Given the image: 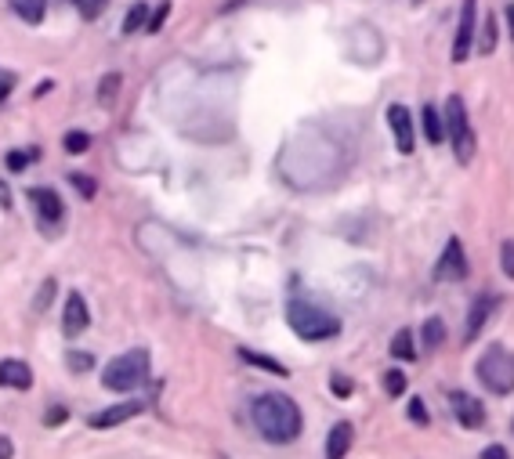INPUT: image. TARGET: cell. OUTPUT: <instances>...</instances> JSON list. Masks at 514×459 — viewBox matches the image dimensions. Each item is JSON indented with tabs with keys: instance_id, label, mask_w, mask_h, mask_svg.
Masks as SVG:
<instances>
[{
	"instance_id": "6da1fadb",
	"label": "cell",
	"mask_w": 514,
	"mask_h": 459,
	"mask_svg": "<svg viewBox=\"0 0 514 459\" xmlns=\"http://www.w3.org/2000/svg\"><path fill=\"white\" fill-rule=\"evenodd\" d=\"M250 420H254L257 434L268 445H294L305 431V413L301 405L283 391H265L250 402Z\"/></svg>"
},
{
	"instance_id": "7a4b0ae2",
	"label": "cell",
	"mask_w": 514,
	"mask_h": 459,
	"mask_svg": "<svg viewBox=\"0 0 514 459\" xmlns=\"http://www.w3.org/2000/svg\"><path fill=\"white\" fill-rule=\"evenodd\" d=\"M286 326L294 329L297 337L308 340V344H319V340H334L341 333V319L334 311L319 308L305 297H290L286 300Z\"/></svg>"
},
{
	"instance_id": "3957f363",
	"label": "cell",
	"mask_w": 514,
	"mask_h": 459,
	"mask_svg": "<svg viewBox=\"0 0 514 459\" xmlns=\"http://www.w3.org/2000/svg\"><path fill=\"white\" fill-rule=\"evenodd\" d=\"M149 373H153V355H149L145 347H131V351L116 355L113 362L102 369V387L116 394L138 391V387L149 380Z\"/></svg>"
},
{
	"instance_id": "277c9868",
	"label": "cell",
	"mask_w": 514,
	"mask_h": 459,
	"mask_svg": "<svg viewBox=\"0 0 514 459\" xmlns=\"http://www.w3.org/2000/svg\"><path fill=\"white\" fill-rule=\"evenodd\" d=\"M475 376H478V384L486 387L489 394H496V398L511 394L514 391V351L504 344L486 347L475 362Z\"/></svg>"
},
{
	"instance_id": "5b68a950",
	"label": "cell",
	"mask_w": 514,
	"mask_h": 459,
	"mask_svg": "<svg viewBox=\"0 0 514 459\" xmlns=\"http://www.w3.org/2000/svg\"><path fill=\"white\" fill-rule=\"evenodd\" d=\"M442 116H446V138L449 145H453L457 163H471V156H475V134H471V116H467L464 98H460V94H449Z\"/></svg>"
},
{
	"instance_id": "8992f818",
	"label": "cell",
	"mask_w": 514,
	"mask_h": 459,
	"mask_svg": "<svg viewBox=\"0 0 514 459\" xmlns=\"http://www.w3.org/2000/svg\"><path fill=\"white\" fill-rule=\"evenodd\" d=\"M29 207H33V214H37V225L44 235H58L62 232V225H66V203H62V196H58L55 188L48 185H33L26 192Z\"/></svg>"
},
{
	"instance_id": "52a82bcc",
	"label": "cell",
	"mask_w": 514,
	"mask_h": 459,
	"mask_svg": "<svg viewBox=\"0 0 514 459\" xmlns=\"http://www.w3.org/2000/svg\"><path fill=\"white\" fill-rule=\"evenodd\" d=\"M475 33H478V0H464L457 22V37H453V62L464 66L471 51H475Z\"/></svg>"
},
{
	"instance_id": "ba28073f",
	"label": "cell",
	"mask_w": 514,
	"mask_h": 459,
	"mask_svg": "<svg viewBox=\"0 0 514 459\" xmlns=\"http://www.w3.org/2000/svg\"><path fill=\"white\" fill-rule=\"evenodd\" d=\"M467 272H471V264H467L464 246H460L457 235H449L446 250L438 253V261H435V279L438 282H460V279H467Z\"/></svg>"
},
{
	"instance_id": "9c48e42d",
	"label": "cell",
	"mask_w": 514,
	"mask_h": 459,
	"mask_svg": "<svg viewBox=\"0 0 514 459\" xmlns=\"http://www.w3.org/2000/svg\"><path fill=\"white\" fill-rule=\"evenodd\" d=\"M388 127L391 134H395V149L402 152V156H410L413 145H417V120H413L410 105H388Z\"/></svg>"
},
{
	"instance_id": "30bf717a",
	"label": "cell",
	"mask_w": 514,
	"mask_h": 459,
	"mask_svg": "<svg viewBox=\"0 0 514 459\" xmlns=\"http://www.w3.org/2000/svg\"><path fill=\"white\" fill-rule=\"evenodd\" d=\"M87 329H91V308H87L84 293L73 290L66 297V304H62V337L77 340Z\"/></svg>"
},
{
	"instance_id": "8fae6325",
	"label": "cell",
	"mask_w": 514,
	"mask_h": 459,
	"mask_svg": "<svg viewBox=\"0 0 514 459\" xmlns=\"http://www.w3.org/2000/svg\"><path fill=\"white\" fill-rule=\"evenodd\" d=\"M145 413V402L131 398V402H120V405H109V409H98L95 416H87V427H95V431H113L120 423L134 420V416Z\"/></svg>"
},
{
	"instance_id": "7c38bea8",
	"label": "cell",
	"mask_w": 514,
	"mask_h": 459,
	"mask_svg": "<svg viewBox=\"0 0 514 459\" xmlns=\"http://www.w3.org/2000/svg\"><path fill=\"white\" fill-rule=\"evenodd\" d=\"M449 405H453V416H457V423H460V427H467V431H478V427L486 423V409H482V402H478L475 394L453 391V394H449Z\"/></svg>"
},
{
	"instance_id": "4fadbf2b",
	"label": "cell",
	"mask_w": 514,
	"mask_h": 459,
	"mask_svg": "<svg viewBox=\"0 0 514 459\" xmlns=\"http://www.w3.org/2000/svg\"><path fill=\"white\" fill-rule=\"evenodd\" d=\"M496 311V297L493 293H478L475 300H471V308H467V319H464V340L471 344V340L482 337V329H486L489 315Z\"/></svg>"
},
{
	"instance_id": "5bb4252c",
	"label": "cell",
	"mask_w": 514,
	"mask_h": 459,
	"mask_svg": "<svg viewBox=\"0 0 514 459\" xmlns=\"http://www.w3.org/2000/svg\"><path fill=\"white\" fill-rule=\"evenodd\" d=\"M0 387L29 391V387H33V369H29L22 358H0Z\"/></svg>"
},
{
	"instance_id": "9a60e30c",
	"label": "cell",
	"mask_w": 514,
	"mask_h": 459,
	"mask_svg": "<svg viewBox=\"0 0 514 459\" xmlns=\"http://www.w3.org/2000/svg\"><path fill=\"white\" fill-rule=\"evenodd\" d=\"M352 445H355V427H352V423H348V420L334 423V427H330V434H326V456L341 459V456H348V452H352Z\"/></svg>"
},
{
	"instance_id": "2e32d148",
	"label": "cell",
	"mask_w": 514,
	"mask_h": 459,
	"mask_svg": "<svg viewBox=\"0 0 514 459\" xmlns=\"http://www.w3.org/2000/svg\"><path fill=\"white\" fill-rule=\"evenodd\" d=\"M420 127H424V138L431 141V145H438V141H446V116L438 113V105H424L420 109Z\"/></svg>"
},
{
	"instance_id": "e0dca14e",
	"label": "cell",
	"mask_w": 514,
	"mask_h": 459,
	"mask_svg": "<svg viewBox=\"0 0 514 459\" xmlns=\"http://www.w3.org/2000/svg\"><path fill=\"white\" fill-rule=\"evenodd\" d=\"M8 8L15 11L22 22H29V26H40L44 15H48V0H8Z\"/></svg>"
},
{
	"instance_id": "ac0fdd59",
	"label": "cell",
	"mask_w": 514,
	"mask_h": 459,
	"mask_svg": "<svg viewBox=\"0 0 514 459\" xmlns=\"http://www.w3.org/2000/svg\"><path fill=\"white\" fill-rule=\"evenodd\" d=\"M95 91H98L95 94L98 105H102V109H113L116 98H120V91H124V76H120V73H105L102 80H98Z\"/></svg>"
},
{
	"instance_id": "d6986e66",
	"label": "cell",
	"mask_w": 514,
	"mask_h": 459,
	"mask_svg": "<svg viewBox=\"0 0 514 459\" xmlns=\"http://www.w3.org/2000/svg\"><path fill=\"white\" fill-rule=\"evenodd\" d=\"M388 351L395 362H413V358H417V337H413L410 329H399V333L391 337Z\"/></svg>"
},
{
	"instance_id": "ffe728a7",
	"label": "cell",
	"mask_w": 514,
	"mask_h": 459,
	"mask_svg": "<svg viewBox=\"0 0 514 459\" xmlns=\"http://www.w3.org/2000/svg\"><path fill=\"white\" fill-rule=\"evenodd\" d=\"M145 19H149V4H145V0H138V4H131V8H127L120 33H124V37H134V33H142V29H145Z\"/></svg>"
},
{
	"instance_id": "44dd1931",
	"label": "cell",
	"mask_w": 514,
	"mask_h": 459,
	"mask_svg": "<svg viewBox=\"0 0 514 459\" xmlns=\"http://www.w3.org/2000/svg\"><path fill=\"white\" fill-rule=\"evenodd\" d=\"M236 355L243 358L247 366H257V369H265V373L286 376V366H283V362H276V358H268V355H257V351H250V347H236Z\"/></svg>"
},
{
	"instance_id": "7402d4cb",
	"label": "cell",
	"mask_w": 514,
	"mask_h": 459,
	"mask_svg": "<svg viewBox=\"0 0 514 459\" xmlns=\"http://www.w3.org/2000/svg\"><path fill=\"white\" fill-rule=\"evenodd\" d=\"M40 160V149L33 145V149H15L4 156V167L11 170V174H22V170L29 167V163H37Z\"/></svg>"
},
{
	"instance_id": "603a6c76",
	"label": "cell",
	"mask_w": 514,
	"mask_h": 459,
	"mask_svg": "<svg viewBox=\"0 0 514 459\" xmlns=\"http://www.w3.org/2000/svg\"><path fill=\"white\" fill-rule=\"evenodd\" d=\"M442 344H446V322L435 315V319L424 322V347H428V351H438Z\"/></svg>"
},
{
	"instance_id": "cb8c5ba5",
	"label": "cell",
	"mask_w": 514,
	"mask_h": 459,
	"mask_svg": "<svg viewBox=\"0 0 514 459\" xmlns=\"http://www.w3.org/2000/svg\"><path fill=\"white\" fill-rule=\"evenodd\" d=\"M69 185L77 188V196L87 199V203L98 196V181L91 178V174H84V170H73V174H69Z\"/></svg>"
},
{
	"instance_id": "d4e9b609",
	"label": "cell",
	"mask_w": 514,
	"mask_h": 459,
	"mask_svg": "<svg viewBox=\"0 0 514 459\" xmlns=\"http://www.w3.org/2000/svg\"><path fill=\"white\" fill-rule=\"evenodd\" d=\"M66 366L69 373H91V369H95V355H91V351H80V347H69Z\"/></svg>"
},
{
	"instance_id": "484cf974",
	"label": "cell",
	"mask_w": 514,
	"mask_h": 459,
	"mask_svg": "<svg viewBox=\"0 0 514 459\" xmlns=\"http://www.w3.org/2000/svg\"><path fill=\"white\" fill-rule=\"evenodd\" d=\"M381 380H384V391H388L391 398H402V394H406V387H410V380H406V373H402L399 366H391Z\"/></svg>"
},
{
	"instance_id": "4316f807",
	"label": "cell",
	"mask_w": 514,
	"mask_h": 459,
	"mask_svg": "<svg viewBox=\"0 0 514 459\" xmlns=\"http://www.w3.org/2000/svg\"><path fill=\"white\" fill-rule=\"evenodd\" d=\"M62 149H66L69 156H84V152H91V134H87V131H69L66 138H62Z\"/></svg>"
},
{
	"instance_id": "83f0119b",
	"label": "cell",
	"mask_w": 514,
	"mask_h": 459,
	"mask_svg": "<svg viewBox=\"0 0 514 459\" xmlns=\"http://www.w3.org/2000/svg\"><path fill=\"white\" fill-rule=\"evenodd\" d=\"M73 8H77L80 19L95 22V19H102L105 11H109V0H73Z\"/></svg>"
},
{
	"instance_id": "f1b7e54d",
	"label": "cell",
	"mask_w": 514,
	"mask_h": 459,
	"mask_svg": "<svg viewBox=\"0 0 514 459\" xmlns=\"http://www.w3.org/2000/svg\"><path fill=\"white\" fill-rule=\"evenodd\" d=\"M55 293H58V282L55 279H44V282H40V293H37V300H33V311H37V315H44V311L51 308Z\"/></svg>"
},
{
	"instance_id": "f546056e",
	"label": "cell",
	"mask_w": 514,
	"mask_h": 459,
	"mask_svg": "<svg viewBox=\"0 0 514 459\" xmlns=\"http://www.w3.org/2000/svg\"><path fill=\"white\" fill-rule=\"evenodd\" d=\"M167 15H171V0H160V4H156L153 15L145 19V29H142V33H149V37H153V33H160L163 22H167Z\"/></svg>"
},
{
	"instance_id": "4dcf8cb0",
	"label": "cell",
	"mask_w": 514,
	"mask_h": 459,
	"mask_svg": "<svg viewBox=\"0 0 514 459\" xmlns=\"http://www.w3.org/2000/svg\"><path fill=\"white\" fill-rule=\"evenodd\" d=\"M406 416H410V420L417 423V427H428V423H431L428 405H424V398H417V394L410 398V409H406Z\"/></svg>"
},
{
	"instance_id": "1f68e13d",
	"label": "cell",
	"mask_w": 514,
	"mask_h": 459,
	"mask_svg": "<svg viewBox=\"0 0 514 459\" xmlns=\"http://www.w3.org/2000/svg\"><path fill=\"white\" fill-rule=\"evenodd\" d=\"M69 409L66 405H48V413H44V427H48V431H55V427H62V423H69Z\"/></svg>"
},
{
	"instance_id": "d6a6232c",
	"label": "cell",
	"mask_w": 514,
	"mask_h": 459,
	"mask_svg": "<svg viewBox=\"0 0 514 459\" xmlns=\"http://www.w3.org/2000/svg\"><path fill=\"white\" fill-rule=\"evenodd\" d=\"M330 391H334V398H352L355 384L344 373H334V376H330Z\"/></svg>"
},
{
	"instance_id": "836d02e7",
	"label": "cell",
	"mask_w": 514,
	"mask_h": 459,
	"mask_svg": "<svg viewBox=\"0 0 514 459\" xmlns=\"http://www.w3.org/2000/svg\"><path fill=\"white\" fill-rule=\"evenodd\" d=\"M500 268H504V275L514 282V239H504V243H500Z\"/></svg>"
},
{
	"instance_id": "e575fe53",
	"label": "cell",
	"mask_w": 514,
	"mask_h": 459,
	"mask_svg": "<svg viewBox=\"0 0 514 459\" xmlns=\"http://www.w3.org/2000/svg\"><path fill=\"white\" fill-rule=\"evenodd\" d=\"M478 51H482V55H493V51H496V15L486 22V37H482V44H478Z\"/></svg>"
},
{
	"instance_id": "d590c367",
	"label": "cell",
	"mask_w": 514,
	"mask_h": 459,
	"mask_svg": "<svg viewBox=\"0 0 514 459\" xmlns=\"http://www.w3.org/2000/svg\"><path fill=\"white\" fill-rule=\"evenodd\" d=\"M11 456H15V441L8 434H0V459H11Z\"/></svg>"
},
{
	"instance_id": "8d00e7d4",
	"label": "cell",
	"mask_w": 514,
	"mask_h": 459,
	"mask_svg": "<svg viewBox=\"0 0 514 459\" xmlns=\"http://www.w3.org/2000/svg\"><path fill=\"white\" fill-rule=\"evenodd\" d=\"M11 87H15V76H0V105L8 102Z\"/></svg>"
},
{
	"instance_id": "74e56055",
	"label": "cell",
	"mask_w": 514,
	"mask_h": 459,
	"mask_svg": "<svg viewBox=\"0 0 514 459\" xmlns=\"http://www.w3.org/2000/svg\"><path fill=\"white\" fill-rule=\"evenodd\" d=\"M482 459H507V449L504 445H489V449H482Z\"/></svg>"
},
{
	"instance_id": "f35d334b",
	"label": "cell",
	"mask_w": 514,
	"mask_h": 459,
	"mask_svg": "<svg viewBox=\"0 0 514 459\" xmlns=\"http://www.w3.org/2000/svg\"><path fill=\"white\" fill-rule=\"evenodd\" d=\"M51 91H55V80H40L37 91H33V98H48Z\"/></svg>"
},
{
	"instance_id": "ab89813d",
	"label": "cell",
	"mask_w": 514,
	"mask_h": 459,
	"mask_svg": "<svg viewBox=\"0 0 514 459\" xmlns=\"http://www.w3.org/2000/svg\"><path fill=\"white\" fill-rule=\"evenodd\" d=\"M0 207H11V188L4 178H0Z\"/></svg>"
},
{
	"instance_id": "60d3db41",
	"label": "cell",
	"mask_w": 514,
	"mask_h": 459,
	"mask_svg": "<svg viewBox=\"0 0 514 459\" xmlns=\"http://www.w3.org/2000/svg\"><path fill=\"white\" fill-rule=\"evenodd\" d=\"M504 19H507V29H511V37H514V4H507Z\"/></svg>"
},
{
	"instance_id": "b9f144b4",
	"label": "cell",
	"mask_w": 514,
	"mask_h": 459,
	"mask_svg": "<svg viewBox=\"0 0 514 459\" xmlns=\"http://www.w3.org/2000/svg\"><path fill=\"white\" fill-rule=\"evenodd\" d=\"M511 431H514V420H511Z\"/></svg>"
},
{
	"instance_id": "7bdbcfd3",
	"label": "cell",
	"mask_w": 514,
	"mask_h": 459,
	"mask_svg": "<svg viewBox=\"0 0 514 459\" xmlns=\"http://www.w3.org/2000/svg\"><path fill=\"white\" fill-rule=\"evenodd\" d=\"M413 4H420V0H413Z\"/></svg>"
}]
</instances>
